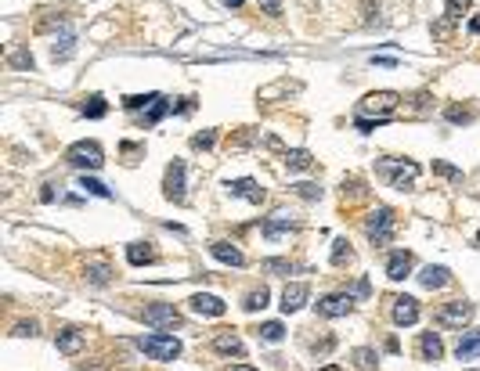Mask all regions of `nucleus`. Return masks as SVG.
Here are the masks:
<instances>
[{
    "mask_svg": "<svg viewBox=\"0 0 480 371\" xmlns=\"http://www.w3.org/2000/svg\"><path fill=\"white\" fill-rule=\"evenodd\" d=\"M419 353H423V361H441V357H444V343H441V335H437V332H423V339H419Z\"/></svg>",
    "mask_w": 480,
    "mask_h": 371,
    "instance_id": "nucleus-21",
    "label": "nucleus"
},
{
    "mask_svg": "<svg viewBox=\"0 0 480 371\" xmlns=\"http://www.w3.org/2000/svg\"><path fill=\"white\" fill-rule=\"evenodd\" d=\"M419 299L415 296H397L394 299V306H390V317H394V325H415V321H419Z\"/></svg>",
    "mask_w": 480,
    "mask_h": 371,
    "instance_id": "nucleus-11",
    "label": "nucleus"
},
{
    "mask_svg": "<svg viewBox=\"0 0 480 371\" xmlns=\"http://www.w3.org/2000/svg\"><path fill=\"white\" fill-rule=\"evenodd\" d=\"M191 108H195V101H191V98H184V101L177 105V112H191Z\"/></svg>",
    "mask_w": 480,
    "mask_h": 371,
    "instance_id": "nucleus-45",
    "label": "nucleus"
},
{
    "mask_svg": "<svg viewBox=\"0 0 480 371\" xmlns=\"http://www.w3.org/2000/svg\"><path fill=\"white\" fill-rule=\"evenodd\" d=\"M8 61H11V69H22V72H33V51H29V47H15V51L8 54Z\"/></svg>",
    "mask_w": 480,
    "mask_h": 371,
    "instance_id": "nucleus-25",
    "label": "nucleus"
},
{
    "mask_svg": "<svg viewBox=\"0 0 480 371\" xmlns=\"http://www.w3.org/2000/svg\"><path fill=\"white\" fill-rule=\"evenodd\" d=\"M264 238H271V241H275V238H282V234H289V231H296V223L289 220V213H275V217H271V220H264Z\"/></svg>",
    "mask_w": 480,
    "mask_h": 371,
    "instance_id": "nucleus-18",
    "label": "nucleus"
},
{
    "mask_svg": "<svg viewBox=\"0 0 480 371\" xmlns=\"http://www.w3.org/2000/svg\"><path fill=\"white\" fill-rule=\"evenodd\" d=\"M84 346H87V335L79 332V328H61L58 332V350L66 353V357H76Z\"/></svg>",
    "mask_w": 480,
    "mask_h": 371,
    "instance_id": "nucleus-16",
    "label": "nucleus"
},
{
    "mask_svg": "<svg viewBox=\"0 0 480 371\" xmlns=\"http://www.w3.org/2000/svg\"><path fill=\"white\" fill-rule=\"evenodd\" d=\"M267 14H282V0H257Z\"/></svg>",
    "mask_w": 480,
    "mask_h": 371,
    "instance_id": "nucleus-41",
    "label": "nucleus"
},
{
    "mask_svg": "<svg viewBox=\"0 0 480 371\" xmlns=\"http://www.w3.org/2000/svg\"><path fill=\"white\" fill-rule=\"evenodd\" d=\"M434 173L448 177V181H462V170H455V166H448V163H434Z\"/></svg>",
    "mask_w": 480,
    "mask_h": 371,
    "instance_id": "nucleus-38",
    "label": "nucleus"
},
{
    "mask_svg": "<svg viewBox=\"0 0 480 371\" xmlns=\"http://www.w3.org/2000/svg\"><path fill=\"white\" fill-rule=\"evenodd\" d=\"M350 256H354V249H350V241H347V238H336V241H332V263L340 267L343 260H350Z\"/></svg>",
    "mask_w": 480,
    "mask_h": 371,
    "instance_id": "nucleus-32",
    "label": "nucleus"
},
{
    "mask_svg": "<svg viewBox=\"0 0 480 371\" xmlns=\"http://www.w3.org/2000/svg\"><path fill=\"white\" fill-rule=\"evenodd\" d=\"M296 195H303V199H322V188H318V184H296Z\"/></svg>",
    "mask_w": 480,
    "mask_h": 371,
    "instance_id": "nucleus-40",
    "label": "nucleus"
},
{
    "mask_svg": "<svg viewBox=\"0 0 480 371\" xmlns=\"http://www.w3.org/2000/svg\"><path fill=\"white\" fill-rule=\"evenodd\" d=\"M477 314V306L466 303V299H455V303H444L441 310H437V325L441 328H466L470 321Z\"/></svg>",
    "mask_w": 480,
    "mask_h": 371,
    "instance_id": "nucleus-6",
    "label": "nucleus"
},
{
    "mask_svg": "<svg viewBox=\"0 0 480 371\" xmlns=\"http://www.w3.org/2000/svg\"><path fill=\"white\" fill-rule=\"evenodd\" d=\"M73 43H76V37H73V33H61V40H55V47H51V58H55V61H69V58H73V51H76Z\"/></svg>",
    "mask_w": 480,
    "mask_h": 371,
    "instance_id": "nucleus-26",
    "label": "nucleus"
},
{
    "mask_svg": "<svg viewBox=\"0 0 480 371\" xmlns=\"http://www.w3.org/2000/svg\"><path fill=\"white\" fill-rule=\"evenodd\" d=\"M311 166H314V155H311L307 148H293V152H285V170L300 173V170H311Z\"/></svg>",
    "mask_w": 480,
    "mask_h": 371,
    "instance_id": "nucleus-23",
    "label": "nucleus"
},
{
    "mask_svg": "<svg viewBox=\"0 0 480 371\" xmlns=\"http://www.w3.org/2000/svg\"><path fill=\"white\" fill-rule=\"evenodd\" d=\"M213 350L224 353V357H246V343L238 339L235 332H220L213 335Z\"/></svg>",
    "mask_w": 480,
    "mask_h": 371,
    "instance_id": "nucleus-15",
    "label": "nucleus"
},
{
    "mask_svg": "<svg viewBox=\"0 0 480 371\" xmlns=\"http://www.w3.org/2000/svg\"><path fill=\"white\" fill-rule=\"evenodd\" d=\"M66 163L76 166V170H102L105 166V152H102L98 141H76L66 152Z\"/></svg>",
    "mask_w": 480,
    "mask_h": 371,
    "instance_id": "nucleus-5",
    "label": "nucleus"
},
{
    "mask_svg": "<svg viewBox=\"0 0 480 371\" xmlns=\"http://www.w3.org/2000/svg\"><path fill=\"white\" fill-rule=\"evenodd\" d=\"M170 108H173V105L163 98V94H159V98H155V105H148V112H145V126H155V123H159V119H163L166 112H170Z\"/></svg>",
    "mask_w": 480,
    "mask_h": 371,
    "instance_id": "nucleus-29",
    "label": "nucleus"
},
{
    "mask_svg": "<svg viewBox=\"0 0 480 371\" xmlns=\"http://www.w3.org/2000/svg\"><path fill=\"white\" fill-rule=\"evenodd\" d=\"M354 296H369V278H358V285H354Z\"/></svg>",
    "mask_w": 480,
    "mask_h": 371,
    "instance_id": "nucleus-44",
    "label": "nucleus"
},
{
    "mask_svg": "<svg viewBox=\"0 0 480 371\" xmlns=\"http://www.w3.org/2000/svg\"><path fill=\"white\" fill-rule=\"evenodd\" d=\"M224 4H228V8H242V0H224Z\"/></svg>",
    "mask_w": 480,
    "mask_h": 371,
    "instance_id": "nucleus-47",
    "label": "nucleus"
},
{
    "mask_svg": "<svg viewBox=\"0 0 480 371\" xmlns=\"http://www.w3.org/2000/svg\"><path fill=\"white\" fill-rule=\"evenodd\" d=\"M137 350L152 361H177L181 357V339H173L166 332H152V335H137Z\"/></svg>",
    "mask_w": 480,
    "mask_h": 371,
    "instance_id": "nucleus-2",
    "label": "nucleus"
},
{
    "mask_svg": "<svg viewBox=\"0 0 480 371\" xmlns=\"http://www.w3.org/2000/svg\"><path fill=\"white\" fill-rule=\"evenodd\" d=\"M141 317H145V325H152V328H181V314L173 303H152V306H145Z\"/></svg>",
    "mask_w": 480,
    "mask_h": 371,
    "instance_id": "nucleus-7",
    "label": "nucleus"
},
{
    "mask_svg": "<svg viewBox=\"0 0 480 371\" xmlns=\"http://www.w3.org/2000/svg\"><path fill=\"white\" fill-rule=\"evenodd\" d=\"M379 173L390 181V188L412 191L423 170H419V163H412V159H379Z\"/></svg>",
    "mask_w": 480,
    "mask_h": 371,
    "instance_id": "nucleus-1",
    "label": "nucleus"
},
{
    "mask_svg": "<svg viewBox=\"0 0 480 371\" xmlns=\"http://www.w3.org/2000/svg\"><path fill=\"white\" fill-rule=\"evenodd\" d=\"M79 188H84V191H90V195H98V199H112V191L102 184V181H94V177H79Z\"/></svg>",
    "mask_w": 480,
    "mask_h": 371,
    "instance_id": "nucleus-31",
    "label": "nucleus"
},
{
    "mask_svg": "<svg viewBox=\"0 0 480 371\" xmlns=\"http://www.w3.org/2000/svg\"><path fill=\"white\" fill-rule=\"evenodd\" d=\"M307 299H311V288L303 281H293V285H285V292H282V310L296 314V310H303V303H307Z\"/></svg>",
    "mask_w": 480,
    "mask_h": 371,
    "instance_id": "nucleus-12",
    "label": "nucleus"
},
{
    "mask_svg": "<svg viewBox=\"0 0 480 371\" xmlns=\"http://www.w3.org/2000/svg\"><path fill=\"white\" fill-rule=\"evenodd\" d=\"M477 241H480V231H477Z\"/></svg>",
    "mask_w": 480,
    "mask_h": 371,
    "instance_id": "nucleus-49",
    "label": "nucleus"
},
{
    "mask_svg": "<svg viewBox=\"0 0 480 371\" xmlns=\"http://www.w3.org/2000/svg\"><path fill=\"white\" fill-rule=\"evenodd\" d=\"M264 270H293L289 260H264Z\"/></svg>",
    "mask_w": 480,
    "mask_h": 371,
    "instance_id": "nucleus-42",
    "label": "nucleus"
},
{
    "mask_svg": "<svg viewBox=\"0 0 480 371\" xmlns=\"http://www.w3.org/2000/svg\"><path fill=\"white\" fill-rule=\"evenodd\" d=\"M448 119H452V123H473V108H459V105H452V108H448Z\"/></svg>",
    "mask_w": 480,
    "mask_h": 371,
    "instance_id": "nucleus-36",
    "label": "nucleus"
},
{
    "mask_svg": "<svg viewBox=\"0 0 480 371\" xmlns=\"http://www.w3.org/2000/svg\"><path fill=\"white\" fill-rule=\"evenodd\" d=\"M376 361H379V357H376V350H369V346H358V350H354V364H358L361 371H372Z\"/></svg>",
    "mask_w": 480,
    "mask_h": 371,
    "instance_id": "nucleus-30",
    "label": "nucleus"
},
{
    "mask_svg": "<svg viewBox=\"0 0 480 371\" xmlns=\"http://www.w3.org/2000/svg\"><path fill=\"white\" fill-rule=\"evenodd\" d=\"M408 274H412V252H408V249L390 252V260H387V278H390V281H405Z\"/></svg>",
    "mask_w": 480,
    "mask_h": 371,
    "instance_id": "nucleus-14",
    "label": "nucleus"
},
{
    "mask_svg": "<svg viewBox=\"0 0 480 371\" xmlns=\"http://www.w3.org/2000/svg\"><path fill=\"white\" fill-rule=\"evenodd\" d=\"M155 98L159 94H131V98H123V108H131V112L148 108V105H155Z\"/></svg>",
    "mask_w": 480,
    "mask_h": 371,
    "instance_id": "nucleus-33",
    "label": "nucleus"
},
{
    "mask_svg": "<svg viewBox=\"0 0 480 371\" xmlns=\"http://www.w3.org/2000/svg\"><path fill=\"white\" fill-rule=\"evenodd\" d=\"M466 11H470V0H448V8H444V14H448L452 22H459Z\"/></svg>",
    "mask_w": 480,
    "mask_h": 371,
    "instance_id": "nucleus-35",
    "label": "nucleus"
},
{
    "mask_svg": "<svg viewBox=\"0 0 480 371\" xmlns=\"http://www.w3.org/2000/svg\"><path fill=\"white\" fill-rule=\"evenodd\" d=\"M163 195H166L170 202H184V163H181V159H173V163L166 166Z\"/></svg>",
    "mask_w": 480,
    "mask_h": 371,
    "instance_id": "nucleus-9",
    "label": "nucleus"
},
{
    "mask_svg": "<svg viewBox=\"0 0 480 371\" xmlns=\"http://www.w3.org/2000/svg\"><path fill=\"white\" fill-rule=\"evenodd\" d=\"M322 371H340V364H325Z\"/></svg>",
    "mask_w": 480,
    "mask_h": 371,
    "instance_id": "nucleus-48",
    "label": "nucleus"
},
{
    "mask_svg": "<svg viewBox=\"0 0 480 371\" xmlns=\"http://www.w3.org/2000/svg\"><path fill=\"white\" fill-rule=\"evenodd\" d=\"M282 335H285V328L278 325V321H267V325H260V339H264V343H282Z\"/></svg>",
    "mask_w": 480,
    "mask_h": 371,
    "instance_id": "nucleus-34",
    "label": "nucleus"
},
{
    "mask_svg": "<svg viewBox=\"0 0 480 371\" xmlns=\"http://www.w3.org/2000/svg\"><path fill=\"white\" fill-rule=\"evenodd\" d=\"M455 357L459 361H477L480 357V332H462L459 346H455Z\"/></svg>",
    "mask_w": 480,
    "mask_h": 371,
    "instance_id": "nucleus-20",
    "label": "nucleus"
},
{
    "mask_svg": "<svg viewBox=\"0 0 480 371\" xmlns=\"http://www.w3.org/2000/svg\"><path fill=\"white\" fill-rule=\"evenodd\" d=\"M394 228H397V220H394L390 205H376L372 213L365 217V234H369L372 245H387V241L394 238Z\"/></svg>",
    "mask_w": 480,
    "mask_h": 371,
    "instance_id": "nucleus-3",
    "label": "nucleus"
},
{
    "mask_svg": "<svg viewBox=\"0 0 480 371\" xmlns=\"http://www.w3.org/2000/svg\"><path fill=\"white\" fill-rule=\"evenodd\" d=\"M210 252L217 256L220 263H228V267H242V263H246V256L238 252L231 241H210Z\"/></svg>",
    "mask_w": 480,
    "mask_h": 371,
    "instance_id": "nucleus-19",
    "label": "nucleus"
},
{
    "mask_svg": "<svg viewBox=\"0 0 480 371\" xmlns=\"http://www.w3.org/2000/svg\"><path fill=\"white\" fill-rule=\"evenodd\" d=\"M448 281H452V270H448V267H434V263H430V267H423L419 270V285L423 288H430V292H434V288H444Z\"/></svg>",
    "mask_w": 480,
    "mask_h": 371,
    "instance_id": "nucleus-17",
    "label": "nucleus"
},
{
    "mask_svg": "<svg viewBox=\"0 0 480 371\" xmlns=\"http://www.w3.org/2000/svg\"><path fill=\"white\" fill-rule=\"evenodd\" d=\"M372 66H387V69H394V66H397V58H390V54H376V58H372Z\"/></svg>",
    "mask_w": 480,
    "mask_h": 371,
    "instance_id": "nucleus-43",
    "label": "nucleus"
},
{
    "mask_svg": "<svg viewBox=\"0 0 480 371\" xmlns=\"http://www.w3.org/2000/svg\"><path fill=\"white\" fill-rule=\"evenodd\" d=\"M228 195L249 199L253 205H260V202H264V188L253 181V177H242V181H228Z\"/></svg>",
    "mask_w": 480,
    "mask_h": 371,
    "instance_id": "nucleus-13",
    "label": "nucleus"
},
{
    "mask_svg": "<svg viewBox=\"0 0 480 371\" xmlns=\"http://www.w3.org/2000/svg\"><path fill=\"white\" fill-rule=\"evenodd\" d=\"M267 299H271V292L260 285V288H253V292H246L242 310H246V314H257V310H264V306H267Z\"/></svg>",
    "mask_w": 480,
    "mask_h": 371,
    "instance_id": "nucleus-24",
    "label": "nucleus"
},
{
    "mask_svg": "<svg viewBox=\"0 0 480 371\" xmlns=\"http://www.w3.org/2000/svg\"><path fill=\"white\" fill-rule=\"evenodd\" d=\"M84 278H87L90 285H108V281H112V267H108V263H87Z\"/></svg>",
    "mask_w": 480,
    "mask_h": 371,
    "instance_id": "nucleus-27",
    "label": "nucleus"
},
{
    "mask_svg": "<svg viewBox=\"0 0 480 371\" xmlns=\"http://www.w3.org/2000/svg\"><path fill=\"white\" fill-rule=\"evenodd\" d=\"M126 260H131L134 267H145V263L155 260V252H152L148 241H131V245H126Z\"/></svg>",
    "mask_w": 480,
    "mask_h": 371,
    "instance_id": "nucleus-22",
    "label": "nucleus"
},
{
    "mask_svg": "<svg viewBox=\"0 0 480 371\" xmlns=\"http://www.w3.org/2000/svg\"><path fill=\"white\" fill-rule=\"evenodd\" d=\"M213 141H217V134L213 130H206V134H195V137H191V148H213Z\"/></svg>",
    "mask_w": 480,
    "mask_h": 371,
    "instance_id": "nucleus-37",
    "label": "nucleus"
},
{
    "mask_svg": "<svg viewBox=\"0 0 480 371\" xmlns=\"http://www.w3.org/2000/svg\"><path fill=\"white\" fill-rule=\"evenodd\" d=\"M318 317H347L350 310H354V296L350 292H332V296H322L314 303Z\"/></svg>",
    "mask_w": 480,
    "mask_h": 371,
    "instance_id": "nucleus-8",
    "label": "nucleus"
},
{
    "mask_svg": "<svg viewBox=\"0 0 480 371\" xmlns=\"http://www.w3.org/2000/svg\"><path fill=\"white\" fill-rule=\"evenodd\" d=\"M397 105H401V94H394V90H372V94H365L361 98V105H358V116H372L376 119H394V112H397Z\"/></svg>",
    "mask_w": 480,
    "mask_h": 371,
    "instance_id": "nucleus-4",
    "label": "nucleus"
},
{
    "mask_svg": "<svg viewBox=\"0 0 480 371\" xmlns=\"http://www.w3.org/2000/svg\"><path fill=\"white\" fill-rule=\"evenodd\" d=\"M79 112H84V116H90V119H102L105 112H108V105H105V98H102V94H90V98H84Z\"/></svg>",
    "mask_w": 480,
    "mask_h": 371,
    "instance_id": "nucleus-28",
    "label": "nucleus"
},
{
    "mask_svg": "<svg viewBox=\"0 0 480 371\" xmlns=\"http://www.w3.org/2000/svg\"><path fill=\"white\" fill-rule=\"evenodd\" d=\"M40 328H37V321H19V325H15V332L11 335H19V339H26V335H37Z\"/></svg>",
    "mask_w": 480,
    "mask_h": 371,
    "instance_id": "nucleus-39",
    "label": "nucleus"
},
{
    "mask_svg": "<svg viewBox=\"0 0 480 371\" xmlns=\"http://www.w3.org/2000/svg\"><path fill=\"white\" fill-rule=\"evenodd\" d=\"M231 371H260V368H249V364H235Z\"/></svg>",
    "mask_w": 480,
    "mask_h": 371,
    "instance_id": "nucleus-46",
    "label": "nucleus"
},
{
    "mask_svg": "<svg viewBox=\"0 0 480 371\" xmlns=\"http://www.w3.org/2000/svg\"><path fill=\"white\" fill-rule=\"evenodd\" d=\"M188 306L199 317H224V314H228V303H224L220 296H213V292H195L188 299Z\"/></svg>",
    "mask_w": 480,
    "mask_h": 371,
    "instance_id": "nucleus-10",
    "label": "nucleus"
}]
</instances>
